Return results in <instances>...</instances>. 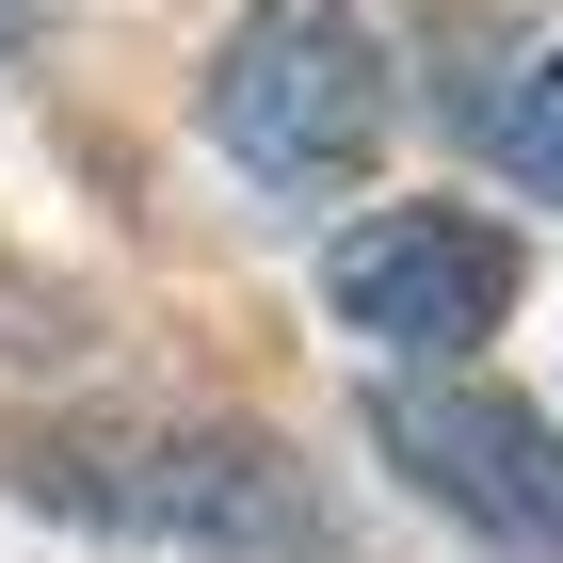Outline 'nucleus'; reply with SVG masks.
Instances as JSON below:
<instances>
[{"label": "nucleus", "mask_w": 563, "mask_h": 563, "mask_svg": "<svg viewBox=\"0 0 563 563\" xmlns=\"http://www.w3.org/2000/svg\"><path fill=\"white\" fill-rule=\"evenodd\" d=\"M48 516L81 531H130V548H194V563H322L339 516H322V483L242 419H65L16 451Z\"/></svg>", "instance_id": "nucleus-1"}, {"label": "nucleus", "mask_w": 563, "mask_h": 563, "mask_svg": "<svg viewBox=\"0 0 563 563\" xmlns=\"http://www.w3.org/2000/svg\"><path fill=\"white\" fill-rule=\"evenodd\" d=\"M194 113H210V145L258 177V194H339V177H371V145L402 130V81H387V48H371L354 0H258V16L210 48Z\"/></svg>", "instance_id": "nucleus-2"}, {"label": "nucleus", "mask_w": 563, "mask_h": 563, "mask_svg": "<svg viewBox=\"0 0 563 563\" xmlns=\"http://www.w3.org/2000/svg\"><path fill=\"white\" fill-rule=\"evenodd\" d=\"M371 451H387L402 483H419L434 516H467L483 548H516V563H563V434L531 419V402L467 387V371H387L371 387Z\"/></svg>", "instance_id": "nucleus-3"}, {"label": "nucleus", "mask_w": 563, "mask_h": 563, "mask_svg": "<svg viewBox=\"0 0 563 563\" xmlns=\"http://www.w3.org/2000/svg\"><path fill=\"white\" fill-rule=\"evenodd\" d=\"M322 306L354 339H387L402 371L419 354L451 371V354H483L516 322V225H483V210H354L322 242Z\"/></svg>", "instance_id": "nucleus-4"}, {"label": "nucleus", "mask_w": 563, "mask_h": 563, "mask_svg": "<svg viewBox=\"0 0 563 563\" xmlns=\"http://www.w3.org/2000/svg\"><path fill=\"white\" fill-rule=\"evenodd\" d=\"M499 162H516L531 194H563V48H531L516 81H499Z\"/></svg>", "instance_id": "nucleus-5"}, {"label": "nucleus", "mask_w": 563, "mask_h": 563, "mask_svg": "<svg viewBox=\"0 0 563 563\" xmlns=\"http://www.w3.org/2000/svg\"><path fill=\"white\" fill-rule=\"evenodd\" d=\"M16 33H33V0H0V48H16Z\"/></svg>", "instance_id": "nucleus-6"}]
</instances>
